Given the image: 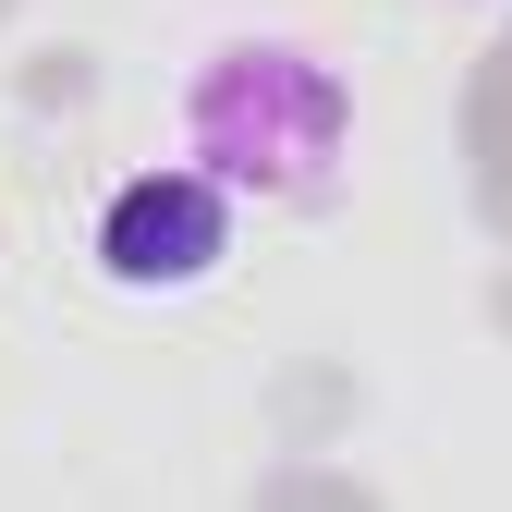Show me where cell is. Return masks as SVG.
<instances>
[{
	"label": "cell",
	"instance_id": "cell-1",
	"mask_svg": "<svg viewBox=\"0 0 512 512\" xmlns=\"http://www.w3.org/2000/svg\"><path fill=\"white\" fill-rule=\"evenodd\" d=\"M183 159L220 196H269V208H330L342 159H354V98L317 49L293 37H232L196 61L183 86Z\"/></svg>",
	"mask_w": 512,
	"mask_h": 512
},
{
	"label": "cell",
	"instance_id": "cell-2",
	"mask_svg": "<svg viewBox=\"0 0 512 512\" xmlns=\"http://www.w3.org/2000/svg\"><path fill=\"white\" fill-rule=\"evenodd\" d=\"M220 256H232V196H220L196 159L135 171V183L110 196V220H98V269H110V293H196Z\"/></svg>",
	"mask_w": 512,
	"mask_h": 512
}]
</instances>
